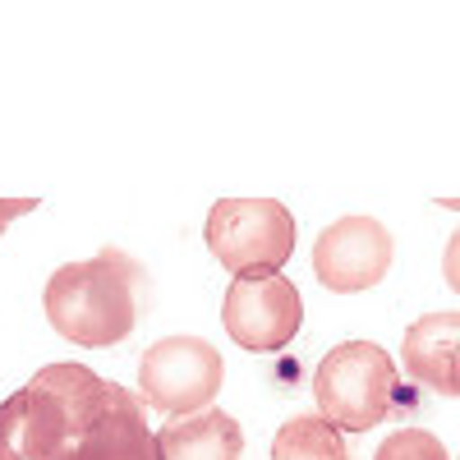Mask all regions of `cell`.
I'll return each instance as SVG.
<instances>
[{
	"instance_id": "1",
	"label": "cell",
	"mask_w": 460,
	"mask_h": 460,
	"mask_svg": "<svg viewBox=\"0 0 460 460\" xmlns=\"http://www.w3.org/2000/svg\"><path fill=\"white\" fill-rule=\"evenodd\" d=\"M42 309L56 336L84 350H106L134 336L147 309V272L125 249H102L84 262H65L42 290Z\"/></svg>"
},
{
	"instance_id": "2",
	"label": "cell",
	"mask_w": 460,
	"mask_h": 460,
	"mask_svg": "<svg viewBox=\"0 0 460 460\" xmlns=\"http://www.w3.org/2000/svg\"><path fill=\"white\" fill-rule=\"evenodd\" d=\"M111 401V382L84 364H47L10 401H0V442L23 460H60Z\"/></svg>"
},
{
	"instance_id": "3",
	"label": "cell",
	"mask_w": 460,
	"mask_h": 460,
	"mask_svg": "<svg viewBox=\"0 0 460 460\" xmlns=\"http://www.w3.org/2000/svg\"><path fill=\"white\" fill-rule=\"evenodd\" d=\"M318 414L341 433H368L396 405V364L373 341H341L314 373Z\"/></svg>"
},
{
	"instance_id": "4",
	"label": "cell",
	"mask_w": 460,
	"mask_h": 460,
	"mask_svg": "<svg viewBox=\"0 0 460 460\" xmlns=\"http://www.w3.org/2000/svg\"><path fill=\"white\" fill-rule=\"evenodd\" d=\"M203 240L230 277H272L295 253V217L277 199H221Z\"/></svg>"
},
{
	"instance_id": "5",
	"label": "cell",
	"mask_w": 460,
	"mask_h": 460,
	"mask_svg": "<svg viewBox=\"0 0 460 460\" xmlns=\"http://www.w3.org/2000/svg\"><path fill=\"white\" fill-rule=\"evenodd\" d=\"M226 382V359L203 336H162L138 359V396L143 405L171 419L199 414Z\"/></svg>"
},
{
	"instance_id": "6",
	"label": "cell",
	"mask_w": 460,
	"mask_h": 460,
	"mask_svg": "<svg viewBox=\"0 0 460 460\" xmlns=\"http://www.w3.org/2000/svg\"><path fill=\"white\" fill-rule=\"evenodd\" d=\"M304 323V299L299 286L286 281L281 272L272 277H235L221 299V327L240 350L267 355V350H286Z\"/></svg>"
},
{
	"instance_id": "7",
	"label": "cell",
	"mask_w": 460,
	"mask_h": 460,
	"mask_svg": "<svg viewBox=\"0 0 460 460\" xmlns=\"http://www.w3.org/2000/svg\"><path fill=\"white\" fill-rule=\"evenodd\" d=\"M392 258H396L392 230L377 217L355 212V217L332 221L314 240V277L332 295H359L392 272Z\"/></svg>"
},
{
	"instance_id": "8",
	"label": "cell",
	"mask_w": 460,
	"mask_h": 460,
	"mask_svg": "<svg viewBox=\"0 0 460 460\" xmlns=\"http://www.w3.org/2000/svg\"><path fill=\"white\" fill-rule=\"evenodd\" d=\"M60 460H162V451H157V433L143 419V401L125 392L120 382H111V401L102 419Z\"/></svg>"
},
{
	"instance_id": "9",
	"label": "cell",
	"mask_w": 460,
	"mask_h": 460,
	"mask_svg": "<svg viewBox=\"0 0 460 460\" xmlns=\"http://www.w3.org/2000/svg\"><path fill=\"white\" fill-rule=\"evenodd\" d=\"M162 460H240L244 456V429L235 414H226L217 405L171 419L157 433Z\"/></svg>"
},
{
	"instance_id": "10",
	"label": "cell",
	"mask_w": 460,
	"mask_h": 460,
	"mask_svg": "<svg viewBox=\"0 0 460 460\" xmlns=\"http://www.w3.org/2000/svg\"><path fill=\"white\" fill-rule=\"evenodd\" d=\"M456 345H460V314H429V318H419L405 332V341H401L405 373L419 382V387L447 396V373H451V359H456Z\"/></svg>"
},
{
	"instance_id": "11",
	"label": "cell",
	"mask_w": 460,
	"mask_h": 460,
	"mask_svg": "<svg viewBox=\"0 0 460 460\" xmlns=\"http://www.w3.org/2000/svg\"><path fill=\"white\" fill-rule=\"evenodd\" d=\"M272 460H350V447L323 414H295L272 438Z\"/></svg>"
},
{
	"instance_id": "12",
	"label": "cell",
	"mask_w": 460,
	"mask_h": 460,
	"mask_svg": "<svg viewBox=\"0 0 460 460\" xmlns=\"http://www.w3.org/2000/svg\"><path fill=\"white\" fill-rule=\"evenodd\" d=\"M373 460H451V451L442 447V438L424 429H396L377 442Z\"/></svg>"
},
{
	"instance_id": "13",
	"label": "cell",
	"mask_w": 460,
	"mask_h": 460,
	"mask_svg": "<svg viewBox=\"0 0 460 460\" xmlns=\"http://www.w3.org/2000/svg\"><path fill=\"white\" fill-rule=\"evenodd\" d=\"M442 277H447V286L460 295V230H451V240H447V249H442Z\"/></svg>"
},
{
	"instance_id": "14",
	"label": "cell",
	"mask_w": 460,
	"mask_h": 460,
	"mask_svg": "<svg viewBox=\"0 0 460 460\" xmlns=\"http://www.w3.org/2000/svg\"><path fill=\"white\" fill-rule=\"evenodd\" d=\"M23 212H37V199H0V235H5V226Z\"/></svg>"
},
{
	"instance_id": "15",
	"label": "cell",
	"mask_w": 460,
	"mask_h": 460,
	"mask_svg": "<svg viewBox=\"0 0 460 460\" xmlns=\"http://www.w3.org/2000/svg\"><path fill=\"white\" fill-rule=\"evenodd\" d=\"M447 396H460V345H456V359H451V373H447Z\"/></svg>"
},
{
	"instance_id": "16",
	"label": "cell",
	"mask_w": 460,
	"mask_h": 460,
	"mask_svg": "<svg viewBox=\"0 0 460 460\" xmlns=\"http://www.w3.org/2000/svg\"><path fill=\"white\" fill-rule=\"evenodd\" d=\"M0 460H23V456H19L14 447H5V442H0Z\"/></svg>"
}]
</instances>
